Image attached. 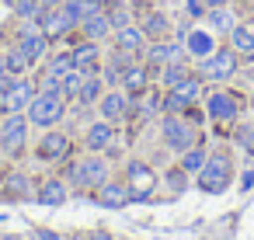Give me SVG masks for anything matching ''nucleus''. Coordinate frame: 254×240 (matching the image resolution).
<instances>
[{
	"label": "nucleus",
	"instance_id": "1",
	"mask_svg": "<svg viewBox=\"0 0 254 240\" xmlns=\"http://www.w3.org/2000/svg\"><path fill=\"white\" fill-rule=\"evenodd\" d=\"M66 108H70V101L60 91H39L32 98V105L25 108V115H28V125H35V129H56L66 119Z\"/></svg>",
	"mask_w": 254,
	"mask_h": 240
},
{
	"label": "nucleus",
	"instance_id": "2",
	"mask_svg": "<svg viewBox=\"0 0 254 240\" xmlns=\"http://www.w3.org/2000/svg\"><path fill=\"white\" fill-rule=\"evenodd\" d=\"M66 178H70L80 191H94V188H101V184L112 178V164H108L105 153H87V157H80L77 164L66 167Z\"/></svg>",
	"mask_w": 254,
	"mask_h": 240
},
{
	"label": "nucleus",
	"instance_id": "15",
	"mask_svg": "<svg viewBox=\"0 0 254 240\" xmlns=\"http://www.w3.org/2000/svg\"><path fill=\"white\" fill-rule=\"evenodd\" d=\"M115 139H119L115 122L98 119V122H91V125L84 129V150H87V153H108V150L115 146Z\"/></svg>",
	"mask_w": 254,
	"mask_h": 240
},
{
	"label": "nucleus",
	"instance_id": "19",
	"mask_svg": "<svg viewBox=\"0 0 254 240\" xmlns=\"http://www.w3.org/2000/svg\"><path fill=\"white\" fill-rule=\"evenodd\" d=\"M139 28H143V35H146V42H160V39H171V18L164 14V11H157V7H150L139 21H136Z\"/></svg>",
	"mask_w": 254,
	"mask_h": 240
},
{
	"label": "nucleus",
	"instance_id": "44",
	"mask_svg": "<svg viewBox=\"0 0 254 240\" xmlns=\"http://www.w3.org/2000/svg\"><path fill=\"white\" fill-rule=\"evenodd\" d=\"M0 188H4V171H0Z\"/></svg>",
	"mask_w": 254,
	"mask_h": 240
},
{
	"label": "nucleus",
	"instance_id": "33",
	"mask_svg": "<svg viewBox=\"0 0 254 240\" xmlns=\"http://www.w3.org/2000/svg\"><path fill=\"white\" fill-rule=\"evenodd\" d=\"M84 80H87V73L73 66V70H70V73L63 77V98H66V101H77V94H80V87H84Z\"/></svg>",
	"mask_w": 254,
	"mask_h": 240
},
{
	"label": "nucleus",
	"instance_id": "5",
	"mask_svg": "<svg viewBox=\"0 0 254 240\" xmlns=\"http://www.w3.org/2000/svg\"><path fill=\"white\" fill-rule=\"evenodd\" d=\"M240 112H244V98H240L237 91H230V87H216V91L205 94V115H209L212 122H219V125H233V122L240 119Z\"/></svg>",
	"mask_w": 254,
	"mask_h": 240
},
{
	"label": "nucleus",
	"instance_id": "7",
	"mask_svg": "<svg viewBox=\"0 0 254 240\" xmlns=\"http://www.w3.org/2000/svg\"><path fill=\"white\" fill-rule=\"evenodd\" d=\"M237 66H240V56L233 53V49H212L205 60H198V66H195V73L202 77V80H212V84H226L233 73H237Z\"/></svg>",
	"mask_w": 254,
	"mask_h": 240
},
{
	"label": "nucleus",
	"instance_id": "12",
	"mask_svg": "<svg viewBox=\"0 0 254 240\" xmlns=\"http://www.w3.org/2000/svg\"><path fill=\"white\" fill-rule=\"evenodd\" d=\"M122 181L129 184L132 198H146V195H153L157 174H153V167H150V164H143V160H129V164H126V174H122Z\"/></svg>",
	"mask_w": 254,
	"mask_h": 240
},
{
	"label": "nucleus",
	"instance_id": "18",
	"mask_svg": "<svg viewBox=\"0 0 254 240\" xmlns=\"http://www.w3.org/2000/svg\"><path fill=\"white\" fill-rule=\"evenodd\" d=\"M112 42H115V49L132 53V56H143V49H146V35H143V28H139L136 21L115 28V32H112Z\"/></svg>",
	"mask_w": 254,
	"mask_h": 240
},
{
	"label": "nucleus",
	"instance_id": "20",
	"mask_svg": "<svg viewBox=\"0 0 254 240\" xmlns=\"http://www.w3.org/2000/svg\"><path fill=\"white\" fill-rule=\"evenodd\" d=\"M126 94H143L146 87H153L150 84V66L143 63V60H132L129 66H126V73H122V84H119Z\"/></svg>",
	"mask_w": 254,
	"mask_h": 240
},
{
	"label": "nucleus",
	"instance_id": "34",
	"mask_svg": "<svg viewBox=\"0 0 254 240\" xmlns=\"http://www.w3.org/2000/svg\"><path fill=\"white\" fill-rule=\"evenodd\" d=\"M185 46H188V53H191V56H202V60L212 53V39H209L205 32H191Z\"/></svg>",
	"mask_w": 254,
	"mask_h": 240
},
{
	"label": "nucleus",
	"instance_id": "30",
	"mask_svg": "<svg viewBox=\"0 0 254 240\" xmlns=\"http://www.w3.org/2000/svg\"><path fill=\"white\" fill-rule=\"evenodd\" d=\"M11 4V11H14V21H39L42 18V4L39 0H7Z\"/></svg>",
	"mask_w": 254,
	"mask_h": 240
},
{
	"label": "nucleus",
	"instance_id": "36",
	"mask_svg": "<svg viewBox=\"0 0 254 240\" xmlns=\"http://www.w3.org/2000/svg\"><path fill=\"white\" fill-rule=\"evenodd\" d=\"M237 139L247 153H254V125H237Z\"/></svg>",
	"mask_w": 254,
	"mask_h": 240
},
{
	"label": "nucleus",
	"instance_id": "26",
	"mask_svg": "<svg viewBox=\"0 0 254 240\" xmlns=\"http://www.w3.org/2000/svg\"><path fill=\"white\" fill-rule=\"evenodd\" d=\"M35 198H39L42 205H63V202H66V181L46 178V181L35 188Z\"/></svg>",
	"mask_w": 254,
	"mask_h": 240
},
{
	"label": "nucleus",
	"instance_id": "28",
	"mask_svg": "<svg viewBox=\"0 0 254 240\" xmlns=\"http://www.w3.org/2000/svg\"><path fill=\"white\" fill-rule=\"evenodd\" d=\"M39 70H42V73H49V77H60V80H63V77L73 70V56H70V49H66V53H49V56L42 60V66H39Z\"/></svg>",
	"mask_w": 254,
	"mask_h": 240
},
{
	"label": "nucleus",
	"instance_id": "21",
	"mask_svg": "<svg viewBox=\"0 0 254 240\" xmlns=\"http://www.w3.org/2000/svg\"><path fill=\"white\" fill-rule=\"evenodd\" d=\"M80 39H91V42H105V39H112V18H108V11H98V14H91V18H84L80 21Z\"/></svg>",
	"mask_w": 254,
	"mask_h": 240
},
{
	"label": "nucleus",
	"instance_id": "23",
	"mask_svg": "<svg viewBox=\"0 0 254 240\" xmlns=\"http://www.w3.org/2000/svg\"><path fill=\"white\" fill-rule=\"evenodd\" d=\"M205 21H209V28L212 32H219V35H230L233 28H237V11H233V4H223V7H212V11H205Z\"/></svg>",
	"mask_w": 254,
	"mask_h": 240
},
{
	"label": "nucleus",
	"instance_id": "42",
	"mask_svg": "<svg viewBox=\"0 0 254 240\" xmlns=\"http://www.w3.org/2000/svg\"><path fill=\"white\" fill-rule=\"evenodd\" d=\"M0 119H4V94H0Z\"/></svg>",
	"mask_w": 254,
	"mask_h": 240
},
{
	"label": "nucleus",
	"instance_id": "35",
	"mask_svg": "<svg viewBox=\"0 0 254 240\" xmlns=\"http://www.w3.org/2000/svg\"><path fill=\"white\" fill-rule=\"evenodd\" d=\"M164 178H167V188H171L174 195H181V191L188 188V171H181V164H178V167H171Z\"/></svg>",
	"mask_w": 254,
	"mask_h": 240
},
{
	"label": "nucleus",
	"instance_id": "8",
	"mask_svg": "<svg viewBox=\"0 0 254 240\" xmlns=\"http://www.w3.org/2000/svg\"><path fill=\"white\" fill-rule=\"evenodd\" d=\"M28 146V115L25 112H11L0 119V150L7 157H21Z\"/></svg>",
	"mask_w": 254,
	"mask_h": 240
},
{
	"label": "nucleus",
	"instance_id": "16",
	"mask_svg": "<svg viewBox=\"0 0 254 240\" xmlns=\"http://www.w3.org/2000/svg\"><path fill=\"white\" fill-rule=\"evenodd\" d=\"M70 56H73V66L84 70V73H98V70H101V60H105V56H101V42L80 39V32H77V42H73Z\"/></svg>",
	"mask_w": 254,
	"mask_h": 240
},
{
	"label": "nucleus",
	"instance_id": "43",
	"mask_svg": "<svg viewBox=\"0 0 254 240\" xmlns=\"http://www.w3.org/2000/svg\"><path fill=\"white\" fill-rule=\"evenodd\" d=\"M0 240H25V237H0Z\"/></svg>",
	"mask_w": 254,
	"mask_h": 240
},
{
	"label": "nucleus",
	"instance_id": "17",
	"mask_svg": "<svg viewBox=\"0 0 254 240\" xmlns=\"http://www.w3.org/2000/svg\"><path fill=\"white\" fill-rule=\"evenodd\" d=\"M94 202L105 205V209H122V205L132 202V191H129L126 181H112V178H108L101 188H94Z\"/></svg>",
	"mask_w": 254,
	"mask_h": 240
},
{
	"label": "nucleus",
	"instance_id": "39",
	"mask_svg": "<svg viewBox=\"0 0 254 240\" xmlns=\"http://www.w3.org/2000/svg\"><path fill=\"white\" fill-rule=\"evenodd\" d=\"M91 240H112V233H108V230H94Z\"/></svg>",
	"mask_w": 254,
	"mask_h": 240
},
{
	"label": "nucleus",
	"instance_id": "41",
	"mask_svg": "<svg viewBox=\"0 0 254 240\" xmlns=\"http://www.w3.org/2000/svg\"><path fill=\"white\" fill-rule=\"evenodd\" d=\"M66 240H91V233H73V237H66Z\"/></svg>",
	"mask_w": 254,
	"mask_h": 240
},
{
	"label": "nucleus",
	"instance_id": "13",
	"mask_svg": "<svg viewBox=\"0 0 254 240\" xmlns=\"http://www.w3.org/2000/svg\"><path fill=\"white\" fill-rule=\"evenodd\" d=\"M35 94H39V84H35L32 73H28V77H14V84H11L7 94H4V115H11V112H25V108L32 105Z\"/></svg>",
	"mask_w": 254,
	"mask_h": 240
},
{
	"label": "nucleus",
	"instance_id": "31",
	"mask_svg": "<svg viewBox=\"0 0 254 240\" xmlns=\"http://www.w3.org/2000/svg\"><path fill=\"white\" fill-rule=\"evenodd\" d=\"M191 73V66L185 63V60H178V63H167L164 70H160V84H164V91H171V87H178L185 77Z\"/></svg>",
	"mask_w": 254,
	"mask_h": 240
},
{
	"label": "nucleus",
	"instance_id": "4",
	"mask_svg": "<svg viewBox=\"0 0 254 240\" xmlns=\"http://www.w3.org/2000/svg\"><path fill=\"white\" fill-rule=\"evenodd\" d=\"M230 174H233V160H230V153H226V150H212L195 178H198V188H202V191L219 195V191H226Z\"/></svg>",
	"mask_w": 254,
	"mask_h": 240
},
{
	"label": "nucleus",
	"instance_id": "10",
	"mask_svg": "<svg viewBox=\"0 0 254 240\" xmlns=\"http://www.w3.org/2000/svg\"><path fill=\"white\" fill-rule=\"evenodd\" d=\"M39 25H42V32L49 35V42H63V39H73L77 35V21L66 14V7L60 4V7H49V11H42V18H39Z\"/></svg>",
	"mask_w": 254,
	"mask_h": 240
},
{
	"label": "nucleus",
	"instance_id": "38",
	"mask_svg": "<svg viewBox=\"0 0 254 240\" xmlns=\"http://www.w3.org/2000/svg\"><path fill=\"white\" fill-rule=\"evenodd\" d=\"M202 11H212V7H223V4H233V0H198Z\"/></svg>",
	"mask_w": 254,
	"mask_h": 240
},
{
	"label": "nucleus",
	"instance_id": "11",
	"mask_svg": "<svg viewBox=\"0 0 254 240\" xmlns=\"http://www.w3.org/2000/svg\"><path fill=\"white\" fill-rule=\"evenodd\" d=\"M98 115L105 119V122H122V119H129L132 115V98L122 91V87H108L105 94H101V101H98Z\"/></svg>",
	"mask_w": 254,
	"mask_h": 240
},
{
	"label": "nucleus",
	"instance_id": "22",
	"mask_svg": "<svg viewBox=\"0 0 254 240\" xmlns=\"http://www.w3.org/2000/svg\"><path fill=\"white\" fill-rule=\"evenodd\" d=\"M226 39H230V49H233L237 56L254 60V21H237V28H233Z\"/></svg>",
	"mask_w": 254,
	"mask_h": 240
},
{
	"label": "nucleus",
	"instance_id": "14",
	"mask_svg": "<svg viewBox=\"0 0 254 240\" xmlns=\"http://www.w3.org/2000/svg\"><path fill=\"white\" fill-rule=\"evenodd\" d=\"M181 56H185L181 42H171V39H160V42H146V49H143V63H146L150 70H164L167 63H178Z\"/></svg>",
	"mask_w": 254,
	"mask_h": 240
},
{
	"label": "nucleus",
	"instance_id": "27",
	"mask_svg": "<svg viewBox=\"0 0 254 240\" xmlns=\"http://www.w3.org/2000/svg\"><path fill=\"white\" fill-rule=\"evenodd\" d=\"M105 91H108V87H105L101 73H87V80H84V87H80V94H77V105H80V108H91V105L101 101Z\"/></svg>",
	"mask_w": 254,
	"mask_h": 240
},
{
	"label": "nucleus",
	"instance_id": "45",
	"mask_svg": "<svg viewBox=\"0 0 254 240\" xmlns=\"http://www.w3.org/2000/svg\"><path fill=\"white\" fill-rule=\"evenodd\" d=\"M0 53H4V39H0Z\"/></svg>",
	"mask_w": 254,
	"mask_h": 240
},
{
	"label": "nucleus",
	"instance_id": "6",
	"mask_svg": "<svg viewBox=\"0 0 254 240\" xmlns=\"http://www.w3.org/2000/svg\"><path fill=\"white\" fill-rule=\"evenodd\" d=\"M14 46H21L25 49V56L39 66L49 53H53V42H49V35L42 32V25L39 21H18V28H14V39H11Z\"/></svg>",
	"mask_w": 254,
	"mask_h": 240
},
{
	"label": "nucleus",
	"instance_id": "9",
	"mask_svg": "<svg viewBox=\"0 0 254 240\" xmlns=\"http://www.w3.org/2000/svg\"><path fill=\"white\" fill-rule=\"evenodd\" d=\"M70 150H73V136L63 132V129H46V136L35 143V157L46 160V164H60V160H66Z\"/></svg>",
	"mask_w": 254,
	"mask_h": 240
},
{
	"label": "nucleus",
	"instance_id": "40",
	"mask_svg": "<svg viewBox=\"0 0 254 240\" xmlns=\"http://www.w3.org/2000/svg\"><path fill=\"white\" fill-rule=\"evenodd\" d=\"M39 4H42V7L49 11V7H60V4H63V0H39Z\"/></svg>",
	"mask_w": 254,
	"mask_h": 240
},
{
	"label": "nucleus",
	"instance_id": "3",
	"mask_svg": "<svg viewBox=\"0 0 254 240\" xmlns=\"http://www.w3.org/2000/svg\"><path fill=\"white\" fill-rule=\"evenodd\" d=\"M160 136H164L167 150L178 153V157H181L185 150H191L195 143H202L198 125H195L188 115H164V119H160Z\"/></svg>",
	"mask_w": 254,
	"mask_h": 240
},
{
	"label": "nucleus",
	"instance_id": "24",
	"mask_svg": "<svg viewBox=\"0 0 254 240\" xmlns=\"http://www.w3.org/2000/svg\"><path fill=\"white\" fill-rule=\"evenodd\" d=\"M4 66H7V73H14V77H28V73H35V63L25 56V49L21 46H4Z\"/></svg>",
	"mask_w": 254,
	"mask_h": 240
},
{
	"label": "nucleus",
	"instance_id": "25",
	"mask_svg": "<svg viewBox=\"0 0 254 240\" xmlns=\"http://www.w3.org/2000/svg\"><path fill=\"white\" fill-rule=\"evenodd\" d=\"M35 188H32V174H25V171H4V195L7 198H28Z\"/></svg>",
	"mask_w": 254,
	"mask_h": 240
},
{
	"label": "nucleus",
	"instance_id": "37",
	"mask_svg": "<svg viewBox=\"0 0 254 240\" xmlns=\"http://www.w3.org/2000/svg\"><path fill=\"white\" fill-rule=\"evenodd\" d=\"M35 240H66V237H60L53 230H35Z\"/></svg>",
	"mask_w": 254,
	"mask_h": 240
},
{
	"label": "nucleus",
	"instance_id": "29",
	"mask_svg": "<svg viewBox=\"0 0 254 240\" xmlns=\"http://www.w3.org/2000/svg\"><path fill=\"white\" fill-rule=\"evenodd\" d=\"M63 7H66V14L80 25L84 18H91V14H98V11H105V0H63Z\"/></svg>",
	"mask_w": 254,
	"mask_h": 240
},
{
	"label": "nucleus",
	"instance_id": "32",
	"mask_svg": "<svg viewBox=\"0 0 254 240\" xmlns=\"http://www.w3.org/2000/svg\"><path fill=\"white\" fill-rule=\"evenodd\" d=\"M205 157H209V153L202 150V143H195L191 150H185V153H181V160H178V164H181V171L198 174V171H202V164H205Z\"/></svg>",
	"mask_w": 254,
	"mask_h": 240
}]
</instances>
